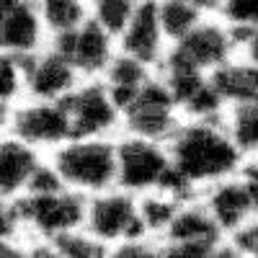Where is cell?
<instances>
[{"label": "cell", "instance_id": "6da1fadb", "mask_svg": "<svg viewBox=\"0 0 258 258\" xmlns=\"http://www.w3.org/2000/svg\"><path fill=\"white\" fill-rule=\"evenodd\" d=\"M240 147L212 121L183 126L170 142V163L188 183L220 181L238 168Z\"/></svg>", "mask_w": 258, "mask_h": 258}, {"label": "cell", "instance_id": "7a4b0ae2", "mask_svg": "<svg viewBox=\"0 0 258 258\" xmlns=\"http://www.w3.org/2000/svg\"><path fill=\"white\" fill-rule=\"evenodd\" d=\"M54 168L73 188L103 191L116 181V150L106 142L78 140L57 153Z\"/></svg>", "mask_w": 258, "mask_h": 258}, {"label": "cell", "instance_id": "3957f363", "mask_svg": "<svg viewBox=\"0 0 258 258\" xmlns=\"http://www.w3.org/2000/svg\"><path fill=\"white\" fill-rule=\"evenodd\" d=\"M21 222H29L36 232L44 238H59L64 232H73L85 222L88 207L80 197L68 191H52V194H29L18 207Z\"/></svg>", "mask_w": 258, "mask_h": 258}, {"label": "cell", "instance_id": "277c9868", "mask_svg": "<svg viewBox=\"0 0 258 258\" xmlns=\"http://www.w3.org/2000/svg\"><path fill=\"white\" fill-rule=\"evenodd\" d=\"M170 165L173 163L155 145V140L135 137L116 150V181L129 191L160 188Z\"/></svg>", "mask_w": 258, "mask_h": 258}, {"label": "cell", "instance_id": "5b68a950", "mask_svg": "<svg viewBox=\"0 0 258 258\" xmlns=\"http://www.w3.org/2000/svg\"><path fill=\"white\" fill-rule=\"evenodd\" d=\"M85 225H88V232L101 243L140 238V232L145 230L140 209L124 194H106V197L93 199L88 214H85Z\"/></svg>", "mask_w": 258, "mask_h": 258}, {"label": "cell", "instance_id": "8992f818", "mask_svg": "<svg viewBox=\"0 0 258 258\" xmlns=\"http://www.w3.org/2000/svg\"><path fill=\"white\" fill-rule=\"evenodd\" d=\"M173 106L176 98L163 83H150L140 91L135 103L126 109V126L135 137L145 140H163L173 135Z\"/></svg>", "mask_w": 258, "mask_h": 258}, {"label": "cell", "instance_id": "52a82bcc", "mask_svg": "<svg viewBox=\"0 0 258 258\" xmlns=\"http://www.w3.org/2000/svg\"><path fill=\"white\" fill-rule=\"evenodd\" d=\"M13 132L18 135V140L29 145H57L68 140L70 135H75L64 101L62 103L39 101L18 109L13 116Z\"/></svg>", "mask_w": 258, "mask_h": 258}, {"label": "cell", "instance_id": "ba28073f", "mask_svg": "<svg viewBox=\"0 0 258 258\" xmlns=\"http://www.w3.org/2000/svg\"><path fill=\"white\" fill-rule=\"evenodd\" d=\"M62 57H68L80 73H98L111 62V34L98 21L80 24L73 31L57 34V47Z\"/></svg>", "mask_w": 258, "mask_h": 258}, {"label": "cell", "instance_id": "9c48e42d", "mask_svg": "<svg viewBox=\"0 0 258 258\" xmlns=\"http://www.w3.org/2000/svg\"><path fill=\"white\" fill-rule=\"evenodd\" d=\"M64 106L70 111L73 132L78 137H93L106 132L116 121V111H119L109 88H101V85H85L75 93H68Z\"/></svg>", "mask_w": 258, "mask_h": 258}, {"label": "cell", "instance_id": "30bf717a", "mask_svg": "<svg viewBox=\"0 0 258 258\" xmlns=\"http://www.w3.org/2000/svg\"><path fill=\"white\" fill-rule=\"evenodd\" d=\"M230 49H232V34L212 24H199L197 29H191L186 36L178 39L173 57L194 64L199 70H217L227 62Z\"/></svg>", "mask_w": 258, "mask_h": 258}, {"label": "cell", "instance_id": "8fae6325", "mask_svg": "<svg viewBox=\"0 0 258 258\" xmlns=\"http://www.w3.org/2000/svg\"><path fill=\"white\" fill-rule=\"evenodd\" d=\"M26 70V88L39 101H54L73 91L75 83V64L62 57L57 49L49 54L34 57L24 64Z\"/></svg>", "mask_w": 258, "mask_h": 258}, {"label": "cell", "instance_id": "7c38bea8", "mask_svg": "<svg viewBox=\"0 0 258 258\" xmlns=\"http://www.w3.org/2000/svg\"><path fill=\"white\" fill-rule=\"evenodd\" d=\"M163 24H160V6L155 0H145L137 6L129 26L121 34L124 54H132L142 59L145 64L153 62L160 54V41H163Z\"/></svg>", "mask_w": 258, "mask_h": 258}, {"label": "cell", "instance_id": "4fadbf2b", "mask_svg": "<svg viewBox=\"0 0 258 258\" xmlns=\"http://www.w3.org/2000/svg\"><path fill=\"white\" fill-rule=\"evenodd\" d=\"M3 49L8 54L24 57L36 49L41 36V13H36L26 0H3Z\"/></svg>", "mask_w": 258, "mask_h": 258}, {"label": "cell", "instance_id": "5bb4252c", "mask_svg": "<svg viewBox=\"0 0 258 258\" xmlns=\"http://www.w3.org/2000/svg\"><path fill=\"white\" fill-rule=\"evenodd\" d=\"M207 209L222 230H240L250 212L258 209L245 181H227L209 191Z\"/></svg>", "mask_w": 258, "mask_h": 258}, {"label": "cell", "instance_id": "9a60e30c", "mask_svg": "<svg viewBox=\"0 0 258 258\" xmlns=\"http://www.w3.org/2000/svg\"><path fill=\"white\" fill-rule=\"evenodd\" d=\"M217 230H220V225L214 222L209 209L183 207V209H178V214L168 227V243L202 245V248H209L212 253H217Z\"/></svg>", "mask_w": 258, "mask_h": 258}, {"label": "cell", "instance_id": "2e32d148", "mask_svg": "<svg viewBox=\"0 0 258 258\" xmlns=\"http://www.w3.org/2000/svg\"><path fill=\"white\" fill-rule=\"evenodd\" d=\"M109 93L116 101L119 109H129L135 103V98L140 96V91L147 85V73H145V62L132 57V54H124L114 62H109Z\"/></svg>", "mask_w": 258, "mask_h": 258}, {"label": "cell", "instance_id": "e0dca14e", "mask_svg": "<svg viewBox=\"0 0 258 258\" xmlns=\"http://www.w3.org/2000/svg\"><path fill=\"white\" fill-rule=\"evenodd\" d=\"M36 158L29 150V142H6L3 153H0V188L6 197H13L24 186H29L34 170H36Z\"/></svg>", "mask_w": 258, "mask_h": 258}, {"label": "cell", "instance_id": "ac0fdd59", "mask_svg": "<svg viewBox=\"0 0 258 258\" xmlns=\"http://www.w3.org/2000/svg\"><path fill=\"white\" fill-rule=\"evenodd\" d=\"M158 6H160V24H163V31L168 36L181 39L191 29L199 26L202 8L194 0H163Z\"/></svg>", "mask_w": 258, "mask_h": 258}, {"label": "cell", "instance_id": "d6986e66", "mask_svg": "<svg viewBox=\"0 0 258 258\" xmlns=\"http://www.w3.org/2000/svg\"><path fill=\"white\" fill-rule=\"evenodd\" d=\"M230 137L240 147V153L258 150V103L243 101L230 116Z\"/></svg>", "mask_w": 258, "mask_h": 258}, {"label": "cell", "instance_id": "ffe728a7", "mask_svg": "<svg viewBox=\"0 0 258 258\" xmlns=\"http://www.w3.org/2000/svg\"><path fill=\"white\" fill-rule=\"evenodd\" d=\"M39 13H41V21H44L54 34L73 31L83 24L80 0H41Z\"/></svg>", "mask_w": 258, "mask_h": 258}, {"label": "cell", "instance_id": "44dd1931", "mask_svg": "<svg viewBox=\"0 0 258 258\" xmlns=\"http://www.w3.org/2000/svg\"><path fill=\"white\" fill-rule=\"evenodd\" d=\"M176 214H178V207L170 194L168 197H150L140 207V220L145 230H153V232H168Z\"/></svg>", "mask_w": 258, "mask_h": 258}, {"label": "cell", "instance_id": "7402d4cb", "mask_svg": "<svg viewBox=\"0 0 258 258\" xmlns=\"http://www.w3.org/2000/svg\"><path fill=\"white\" fill-rule=\"evenodd\" d=\"M137 6L132 0H96V21L109 34H124Z\"/></svg>", "mask_w": 258, "mask_h": 258}, {"label": "cell", "instance_id": "603a6c76", "mask_svg": "<svg viewBox=\"0 0 258 258\" xmlns=\"http://www.w3.org/2000/svg\"><path fill=\"white\" fill-rule=\"evenodd\" d=\"M103 243L96 240L93 235H80L78 230L73 232H64L59 238H54V250L59 255H68V258H93V255H101V248Z\"/></svg>", "mask_w": 258, "mask_h": 258}, {"label": "cell", "instance_id": "cb8c5ba5", "mask_svg": "<svg viewBox=\"0 0 258 258\" xmlns=\"http://www.w3.org/2000/svg\"><path fill=\"white\" fill-rule=\"evenodd\" d=\"M220 8L232 29H258V0H222Z\"/></svg>", "mask_w": 258, "mask_h": 258}, {"label": "cell", "instance_id": "d4e9b609", "mask_svg": "<svg viewBox=\"0 0 258 258\" xmlns=\"http://www.w3.org/2000/svg\"><path fill=\"white\" fill-rule=\"evenodd\" d=\"M0 80H3V101H11L18 93V88H21V80H26V70L21 68V62L16 59V54L3 57Z\"/></svg>", "mask_w": 258, "mask_h": 258}, {"label": "cell", "instance_id": "484cf974", "mask_svg": "<svg viewBox=\"0 0 258 258\" xmlns=\"http://www.w3.org/2000/svg\"><path fill=\"white\" fill-rule=\"evenodd\" d=\"M64 181L59 176L57 168H44V165H36L34 176L29 181V194H52V191H62Z\"/></svg>", "mask_w": 258, "mask_h": 258}, {"label": "cell", "instance_id": "4316f807", "mask_svg": "<svg viewBox=\"0 0 258 258\" xmlns=\"http://www.w3.org/2000/svg\"><path fill=\"white\" fill-rule=\"evenodd\" d=\"M235 248H238L240 253L258 255V222H255V225L243 227L238 235H235Z\"/></svg>", "mask_w": 258, "mask_h": 258}, {"label": "cell", "instance_id": "83f0119b", "mask_svg": "<svg viewBox=\"0 0 258 258\" xmlns=\"http://www.w3.org/2000/svg\"><path fill=\"white\" fill-rule=\"evenodd\" d=\"M245 49H248V57L253 59V64H258V29H253V34L248 36Z\"/></svg>", "mask_w": 258, "mask_h": 258}, {"label": "cell", "instance_id": "f1b7e54d", "mask_svg": "<svg viewBox=\"0 0 258 258\" xmlns=\"http://www.w3.org/2000/svg\"><path fill=\"white\" fill-rule=\"evenodd\" d=\"M253 103H258V64H255V70H253V96H250Z\"/></svg>", "mask_w": 258, "mask_h": 258}]
</instances>
